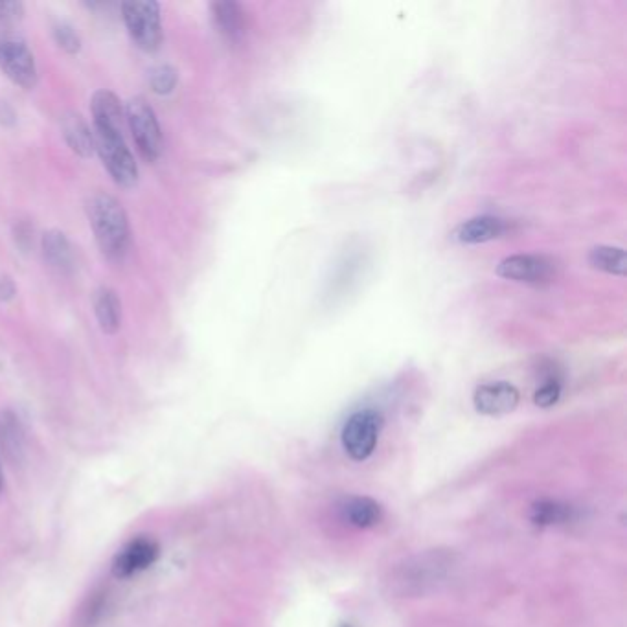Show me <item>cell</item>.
Here are the masks:
<instances>
[{
	"label": "cell",
	"mask_w": 627,
	"mask_h": 627,
	"mask_svg": "<svg viewBox=\"0 0 627 627\" xmlns=\"http://www.w3.org/2000/svg\"><path fill=\"white\" fill-rule=\"evenodd\" d=\"M453 567L451 550H427L398 563L390 572L387 585L401 598L422 596L444 582Z\"/></svg>",
	"instance_id": "obj_1"
},
{
	"label": "cell",
	"mask_w": 627,
	"mask_h": 627,
	"mask_svg": "<svg viewBox=\"0 0 627 627\" xmlns=\"http://www.w3.org/2000/svg\"><path fill=\"white\" fill-rule=\"evenodd\" d=\"M87 214L103 256L113 262L122 260L129 247V221L124 206L113 195L96 194L87 203Z\"/></svg>",
	"instance_id": "obj_2"
},
{
	"label": "cell",
	"mask_w": 627,
	"mask_h": 627,
	"mask_svg": "<svg viewBox=\"0 0 627 627\" xmlns=\"http://www.w3.org/2000/svg\"><path fill=\"white\" fill-rule=\"evenodd\" d=\"M94 149L98 151L103 166L111 173L114 183L124 188L135 186L138 181V166L124 138V129L94 127Z\"/></svg>",
	"instance_id": "obj_3"
},
{
	"label": "cell",
	"mask_w": 627,
	"mask_h": 627,
	"mask_svg": "<svg viewBox=\"0 0 627 627\" xmlns=\"http://www.w3.org/2000/svg\"><path fill=\"white\" fill-rule=\"evenodd\" d=\"M122 17H124L127 32L140 50L144 52L159 50L160 43H162V23H160V6L157 2L153 0L124 2Z\"/></svg>",
	"instance_id": "obj_4"
},
{
	"label": "cell",
	"mask_w": 627,
	"mask_h": 627,
	"mask_svg": "<svg viewBox=\"0 0 627 627\" xmlns=\"http://www.w3.org/2000/svg\"><path fill=\"white\" fill-rule=\"evenodd\" d=\"M383 429V416L374 409L357 411L342 427L341 442L346 455L357 462L366 460L376 451L377 440Z\"/></svg>",
	"instance_id": "obj_5"
},
{
	"label": "cell",
	"mask_w": 627,
	"mask_h": 627,
	"mask_svg": "<svg viewBox=\"0 0 627 627\" xmlns=\"http://www.w3.org/2000/svg\"><path fill=\"white\" fill-rule=\"evenodd\" d=\"M126 118L140 155L149 162L159 159L162 153V133L157 114L148 100L142 96L131 98L126 105Z\"/></svg>",
	"instance_id": "obj_6"
},
{
	"label": "cell",
	"mask_w": 627,
	"mask_h": 627,
	"mask_svg": "<svg viewBox=\"0 0 627 627\" xmlns=\"http://www.w3.org/2000/svg\"><path fill=\"white\" fill-rule=\"evenodd\" d=\"M497 274L517 284H550L556 276V262L543 254H513L497 265Z\"/></svg>",
	"instance_id": "obj_7"
},
{
	"label": "cell",
	"mask_w": 627,
	"mask_h": 627,
	"mask_svg": "<svg viewBox=\"0 0 627 627\" xmlns=\"http://www.w3.org/2000/svg\"><path fill=\"white\" fill-rule=\"evenodd\" d=\"M0 70L23 89H34L39 80L32 50L15 37L0 39Z\"/></svg>",
	"instance_id": "obj_8"
},
{
	"label": "cell",
	"mask_w": 627,
	"mask_h": 627,
	"mask_svg": "<svg viewBox=\"0 0 627 627\" xmlns=\"http://www.w3.org/2000/svg\"><path fill=\"white\" fill-rule=\"evenodd\" d=\"M521 394L517 387L508 381H491L484 383L473 394L475 411L484 416H504L517 409Z\"/></svg>",
	"instance_id": "obj_9"
},
{
	"label": "cell",
	"mask_w": 627,
	"mask_h": 627,
	"mask_svg": "<svg viewBox=\"0 0 627 627\" xmlns=\"http://www.w3.org/2000/svg\"><path fill=\"white\" fill-rule=\"evenodd\" d=\"M157 558L159 545L149 537H138L118 552L113 561V574L116 578H129L151 567Z\"/></svg>",
	"instance_id": "obj_10"
},
{
	"label": "cell",
	"mask_w": 627,
	"mask_h": 627,
	"mask_svg": "<svg viewBox=\"0 0 627 627\" xmlns=\"http://www.w3.org/2000/svg\"><path fill=\"white\" fill-rule=\"evenodd\" d=\"M508 223L497 216L471 217L453 230V240L464 245H479L499 240L508 232Z\"/></svg>",
	"instance_id": "obj_11"
},
{
	"label": "cell",
	"mask_w": 627,
	"mask_h": 627,
	"mask_svg": "<svg viewBox=\"0 0 627 627\" xmlns=\"http://www.w3.org/2000/svg\"><path fill=\"white\" fill-rule=\"evenodd\" d=\"M212 19L219 35L230 43L238 45L245 35V13L238 2L221 0L212 4Z\"/></svg>",
	"instance_id": "obj_12"
},
{
	"label": "cell",
	"mask_w": 627,
	"mask_h": 627,
	"mask_svg": "<svg viewBox=\"0 0 627 627\" xmlns=\"http://www.w3.org/2000/svg\"><path fill=\"white\" fill-rule=\"evenodd\" d=\"M0 455L17 466L24 456V429L13 411L0 412Z\"/></svg>",
	"instance_id": "obj_13"
},
{
	"label": "cell",
	"mask_w": 627,
	"mask_h": 627,
	"mask_svg": "<svg viewBox=\"0 0 627 627\" xmlns=\"http://www.w3.org/2000/svg\"><path fill=\"white\" fill-rule=\"evenodd\" d=\"M528 517H530L532 525L539 526V528L567 525L570 521H574L576 508H572L567 502L539 499L530 506Z\"/></svg>",
	"instance_id": "obj_14"
},
{
	"label": "cell",
	"mask_w": 627,
	"mask_h": 627,
	"mask_svg": "<svg viewBox=\"0 0 627 627\" xmlns=\"http://www.w3.org/2000/svg\"><path fill=\"white\" fill-rule=\"evenodd\" d=\"M92 122L94 127H111L122 129L124 109L118 96L111 91H98L92 96L91 102Z\"/></svg>",
	"instance_id": "obj_15"
},
{
	"label": "cell",
	"mask_w": 627,
	"mask_h": 627,
	"mask_svg": "<svg viewBox=\"0 0 627 627\" xmlns=\"http://www.w3.org/2000/svg\"><path fill=\"white\" fill-rule=\"evenodd\" d=\"M94 311L96 319L103 333L113 335L120 330L122 324V304L120 298L109 287H102L94 297Z\"/></svg>",
	"instance_id": "obj_16"
},
{
	"label": "cell",
	"mask_w": 627,
	"mask_h": 627,
	"mask_svg": "<svg viewBox=\"0 0 627 627\" xmlns=\"http://www.w3.org/2000/svg\"><path fill=\"white\" fill-rule=\"evenodd\" d=\"M344 517L355 528H374L383 519V508L370 497H352L342 508Z\"/></svg>",
	"instance_id": "obj_17"
},
{
	"label": "cell",
	"mask_w": 627,
	"mask_h": 627,
	"mask_svg": "<svg viewBox=\"0 0 627 627\" xmlns=\"http://www.w3.org/2000/svg\"><path fill=\"white\" fill-rule=\"evenodd\" d=\"M63 137L67 140L70 149L80 157H91L94 151V135L91 127L78 113H70L63 118Z\"/></svg>",
	"instance_id": "obj_18"
},
{
	"label": "cell",
	"mask_w": 627,
	"mask_h": 627,
	"mask_svg": "<svg viewBox=\"0 0 627 627\" xmlns=\"http://www.w3.org/2000/svg\"><path fill=\"white\" fill-rule=\"evenodd\" d=\"M41 245H43V256H45L46 262L50 263L52 267H56L57 271L65 273V271L72 269L74 254H72V247H70L69 240L63 232H59V230L46 232Z\"/></svg>",
	"instance_id": "obj_19"
},
{
	"label": "cell",
	"mask_w": 627,
	"mask_h": 627,
	"mask_svg": "<svg viewBox=\"0 0 627 627\" xmlns=\"http://www.w3.org/2000/svg\"><path fill=\"white\" fill-rule=\"evenodd\" d=\"M589 263L598 271L615 274V276H626V251L620 247H611V245L594 247L593 251L589 252Z\"/></svg>",
	"instance_id": "obj_20"
},
{
	"label": "cell",
	"mask_w": 627,
	"mask_h": 627,
	"mask_svg": "<svg viewBox=\"0 0 627 627\" xmlns=\"http://www.w3.org/2000/svg\"><path fill=\"white\" fill-rule=\"evenodd\" d=\"M561 390H563L561 377L556 376V374H548L543 385L537 388L536 394H534V403L541 409L554 407L561 398Z\"/></svg>",
	"instance_id": "obj_21"
},
{
	"label": "cell",
	"mask_w": 627,
	"mask_h": 627,
	"mask_svg": "<svg viewBox=\"0 0 627 627\" xmlns=\"http://www.w3.org/2000/svg\"><path fill=\"white\" fill-rule=\"evenodd\" d=\"M177 70L170 67V65H159L155 69L149 72V85H151V91L157 92V94H170L175 91L177 87Z\"/></svg>",
	"instance_id": "obj_22"
},
{
	"label": "cell",
	"mask_w": 627,
	"mask_h": 627,
	"mask_svg": "<svg viewBox=\"0 0 627 627\" xmlns=\"http://www.w3.org/2000/svg\"><path fill=\"white\" fill-rule=\"evenodd\" d=\"M54 39L67 54H78L81 50L80 35L76 34V30L69 24H57L54 28Z\"/></svg>",
	"instance_id": "obj_23"
},
{
	"label": "cell",
	"mask_w": 627,
	"mask_h": 627,
	"mask_svg": "<svg viewBox=\"0 0 627 627\" xmlns=\"http://www.w3.org/2000/svg\"><path fill=\"white\" fill-rule=\"evenodd\" d=\"M21 2H0V21H17L23 17Z\"/></svg>",
	"instance_id": "obj_24"
},
{
	"label": "cell",
	"mask_w": 627,
	"mask_h": 627,
	"mask_svg": "<svg viewBox=\"0 0 627 627\" xmlns=\"http://www.w3.org/2000/svg\"><path fill=\"white\" fill-rule=\"evenodd\" d=\"M15 295V287L8 278H0V298L2 300H8Z\"/></svg>",
	"instance_id": "obj_25"
},
{
	"label": "cell",
	"mask_w": 627,
	"mask_h": 627,
	"mask_svg": "<svg viewBox=\"0 0 627 627\" xmlns=\"http://www.w3.org/2000/svg\"><path fill=\"white\" fill-rule=\"evenodd\" d=\"M4 488V479H2V469H0V491Z\"/></svg>",
	"instance_id": "obj_26"
},
{
	"label": "cell",
	"mask_w": 627,
	"mask_h": 627,
	"mask_svg": "<svg viewBox=\"0 0 627 627\" xmlns=\"http://www.w3.org/2000/svg\"><path fill=\"white\" fill-rule=\"evenodd\" d=\"M339 627H354V626H350V624H341V626Z\"/></svg>",
	"instance_id": "obj_27"
}]
</instances>
